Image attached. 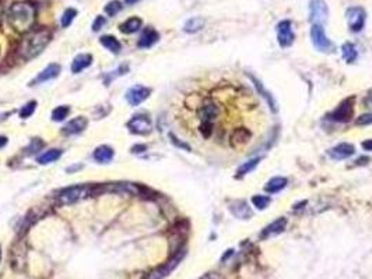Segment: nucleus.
<instances>
[{
	"instance_id": "obj_1",
	"label": "nucleus",
	"mask_w": 372,
	"mask_h": 279,
	"mask_svg": "<svg viewBox=\"0 0 372 279\" xmlns=\"http://www.w3.org/2000/svg\"><path fill=\"white\" fill-rule=\"evenodd\" d=\"M51 39L52 32L49 30H46V28H41V30H35L34 32H30L20 44L19 55L24 60L34 59L48 46V44L51 42Z\"/></svg>"
},
{
	"instance_id": "obj_2",
	"label": "nucleus",
	"mask_w": 372,
	"mask_h": 279,
	"mask_svg": "<svg viewBox=\"0 0 372 279\" xmlns=\"http://www.w3.org/2000/svg\"><path fill=\"white\" fill-rule=\"evenodd\" d=\"M35 21V9L30 3H14L9 10V23L16 31L28 32Z\"/></svg>"
},
{
	"instance_id": "obj_3",
	"label": "nucleus",
	"mask_w": 372,
	"mask_h": 279,
	"mask_svg": "<svg viewBox=\"0 0 372 279\" xmlns=\"http://www.w3.org/2000/svg\"><path fill=\"white\" fill-rule=\"evenodd\" d=\"M97 193V187L89 186V184H77V186L67 187L59 193L57 200L62 205H70L82 201L86 197Z\"/></svg>"
},
{
	"instance_id": "obj_4",
	"label": "nucleus",
	"mask_w": 372,
	"mask_h": 279,
	"mask_svg": "<svg viewBox=\"0 0 372 279\" xmlns=\"http://www.w3.org/2000/svg\"><path fill=\"white\" fill-rule=\"evenodd\" d=\"M354 102H355V97L347 98L341 102L340 105L337 106L330 115L329 119H332L333 122H339V123H347L353 119L354 115Z\"/></svg>"
},
{
	"instance_id": "obj_5",
	"label": "nucleus",
	"mask_w": 372,
	"mask_h": 279,
	"mask_svg": "<svg viewBox=\"0 0 372 279\" xmlns=\"http://www.w3.org/2000/svg\"><path fill=\"white\" fill-rule=\"evenodd\" d=\"M311 39H312V44L316 49L321 50L323 53H329V52H333L334 45L332 44V41L326 37L323 27L319 24L312 25V30H311Z\"/></svg>"
},
{
	"instance_id": "obj_6",
	"label": "nucleus",
	"mask_w": 372,
	"mask_h": 279,
	"mask_svg": "<svg viewBox=\"0 0 372 279\" xmlns=\"http://www.w3.org/2000/svg\"><path fill=\"white\" fill-rule=\"evenodd\" d=\"M183 255H185V250H179V253H178L175 257H172L168 262H165L163 264L161 267H158L157 269H154L152 272L148 273L145 279H164L167 278L168 275H170L175 268L178 267V264L181 262V260L183 258Z\"/></svg>"
},
{
	"instance_id": "obj_7",
	"label": "nucleus",
	"mask_w": 372,
	"mask_h": 279,
	"mask_svg": "<svg viewBox=\"0 0 372 279\" xmlns=\"http://www.w3.org/2000/svg\"><path fill=\"white\" fill-rule=\"evenodd\" d=\"M329 16L328 5L325 0H311L309 3V20L312 24L322 25Z\"/></svg>"
},
{
	"instance_id": "obj_8",
	"label": "nucleus",
	"mask_w": 372,
	"mask_h": 279,
	"mask_svg": "<svg viewBox=\"0 0 372 279\" xmlns=\"http://www.w3.org/2000/svg\"><path fill=\"white\" fill-rule=\"evenodd\" d=\"M347 16V21H348V27L353 32H359L364 25H365V20H366V13L362 7L354 6L350 7L346 13Z\"/></svg>"
},
{
	"instance_id": "obj_9",
	"label": "nucleus",
	"mask_w": 372,
	"mask_h": 279,
	"mask_svg": "<svg viewBox=\"0 0 372 279\" xmlns=\"http://www.w3.org/2000/svg\"><path fill=\"white\" fill-rule=\"evenodd\" d=\"M127 127L129 130L134 133V134H139V136H144V134H148L153 129L152 120L148 116H145L143 113L140 115H136L133 116L129 122H127Z\"/></svg>"
},
{
	"instance_id": "obj_10",
	"label": "nucleus",
	"mask_w": 372,
	"mask_h": 279,
	"mask_svg": "<svg viewBox=\"0 0 372 279\" xmlns=\"http://www.w3.org/2000/svg\"><path fill=\"white\" fill-rule=\"evenodd\" d=\"M27 264V246L24 240L14 243L12 248V265L16 271H23Z\"/></svg>"
},
{
	"instance_id": "obj_11",
	"label": "nucleus",
	"mask_w": 372,
	"mask_h": 279,
	"mask_svg": "<svg viewBox=\"0 0 372 279\" xmlns=\"http://www.w3.org/2000/svg\"><path fill=\"white\" fill-rule=\"evenodd\" d=\"M294 39H295V35H294V32H292L291 21L284 20L281 23H278L277 25L278 45H280L281 48H290L291 45L294 44Z\"/></svg>"
},
{
	"instance_id": "obj_12",
	"label": "nucleus",
	"mask_w": 372,
	"mask_h": 279,
	"mask_svg": "<svg viewBox=\"0 0 372 279\" xmlns=\"http://www.w3.org/2000/svg\"><path fill=\"white\" fill-rule=\"evenodd\" d=\"M150 92H152L150 88L143 87V85H134L127 89L126 101L132 106H137L150 97Z\"/></svg>"
},
{
	"instance_id": "obj_13",
	"label": "nucleus",
	"mask_w": 372,
	"mask_h": 279,
	"mask_svg": "<svg viewBox=\"0 0 372 279\" xmlns=\"http://www.w3.org/2000/svg\"><path fill=\"white\" fill-rule=\"evenodd\" d=\"M354 152H355L354 145L348 143H341L328 151L329 156H330L332 159H334V161H343V159H347V158H350L351 155H354Z\"/></svg>"
},
{
	"instance_id": "obj_14",
	"label": "nucleus",
	"mask_w": 372,
	"mask_h": 279,
	"mask_svg": "<svg viewBox=\"0 0 372 279\" xmlns=\"http://www.w3.org/2000/svg\"><path fill=\"white\" fill-rule=\"evenodd\" d=\"M285 226H287V219L283 217L278 218V219H276L274 222H271L270 225H267L265 229L262 230L260 239H262V240H266V239H270L273 236L280 235V233L285 229Z\"/></svg>"
},
{
	"instance_id": "obj_15",
	"label": "nucleus",
	"mask_w": 372,
	"mask_h": 279,
	"mask_svg": "<svg viewBox=\"0 0 372 279\" xmlns=\"http://www.w3.org/2000/svg\"><path fill=\"white\" fill-rule=\"evenodd\" d=\"M89 126V120L84 116H79V118H75L70 120L69 123L66 124L63 127V133L67 134V136H71V134H79L82 131L86 130V127Z\"/></svg>"
},
{
	"instance_id": "obj_16",
	"label": "nucleus",
	"mask_w": 372,
	"mask_h": 279,
	"mask_svg": "<svg viewBox=\"0 0 372 279\" xmlns=\"http://www.w3.org/2000/svg\"><path fill=\"white\" fill-rule=\"evenodd\" d=\"M60 73V66L59 64H49L48 67L42 70L41 73L38 74V77L35 78L34 81H31V84L30 85H37V84H42L45 81H49V80H53V78H56L57 75Z\"/></svg>"
},
{
	"instance_id": "obj_17",
	"label": "nucleus",
	"mask_w": 372,
	"mask_h": 279,
	"mask_svg": "<svg viewBox=\"0 0 372 279\" xmlns=\"http://www.w3.org/2000/svg\"><path fill=\"white\" fill-rule=\"evenodd\" d=\"M230 211L233 212L234 217L240 218V219H251L252 217V211L244 200L234 201L233 204L230 205Z\"/></svg>"
},
{
	"instance_id": "obj_18",
	"label": "nucleus",
	"mask_w": 372,
	"mask_h": 279,
	"mask_svg": "<svg viewBox=\"0 0 372 279\" xmlns=\"http://www.w3.org/2000/svg\"><path fill=\"white\" fill-rule=\"evenodd\" d=\"M158 39H160V34L154 28H152V27H147L144 31H143V34H141L137 45H139V48H141V49H147V48H152L156 42H158Z\"/></svg>"
},
{
	"instance_id": "obj_19",
	"label": "nucleus",
	"mask_w": 372,
	"mask_h": 279,
	"mask_svg": "<svg viewBox=\"0 0 372 279\" xmlns=\"http://www.w3.org/2000/svg\"><path fill=\"white\" fill-rule=\"evenodd\" d=\"M93 63V56L89 55V53H82V55H77L75 57V60L71 63V71L75 74H79L82 73L83 70H86L87 67L91 66Z\"/></svg>"
},
{
	"instance_id": "obj_20",
	"label": "nucleus",
	"mask_w": 372,
	"mask_h": 279,
	"mask_svg": "<svg viewBox=\"0 0 372 279\" xmlns=\"http://www.w3.org/2000/svg\"><path fill=\"white\" fill-rule=\"evenodd\" d=\"M251 77V80H252V82L255 84V87H256V89H258V92L266 100V102L269 104V106L271 108V111L273 112H277V104H276V101H274V98H273V95H271L267 89H266L265 87H263V84L260 82V81L256 78V77H253V75H249Z\"/></svg>"
},
{
	"instance_id": "obj_21",
	"label": "nucleus",
	"mask_w": 372,
	"mask_h": 279,
	"mask_svg": "<svg viewBox=\"0 0 372 279\" xmlns=\"http://www.w3.org/2000/svg\"><path fill=\"white\" fill-rule=\"evenodd\" d=\"M114 149L108 145H101L94 151V159L98 163H108V162L112 161L114 158Z\"/></svg>"
},
{
	"instance_id": "obj_22",
	"label": "nucleus",
	"mask_w": 372,
	"mask_h": 279,
	"mask_svg": "<svg viewBox=\"0 0 372 279\" xmlns=\"http://www.w3.org/2000/svg\"><path fill=\"white\" fill-rule=\"evenodd\" d=\"M141 25H143L141 19H139V17H130L123 24L119 25V30L123 34H134V32H137L141 28Z\"/></svg>"
},
{
	"instance_id": "obj_23",
	"label": "nucleus",
	"mask_w": 372,
	"mask_h": 279,
	"mask_svg": "<svg viewBox=\"0 0 372 279\" xmlns=\"http://www.w3.org/2000/svg\"><path fill=\"white\" fill-rule=\"evenodd\" d=\"M204 24H206V21L202 17H192V19H189L185 23L183 31L186 34H196V32L202 31Z\"/></svg>"
},
{
	"instance_id": "obj_24",
	"label": "nucleus",
	"mask_w": 372,
	"mask_h": 279,
	"mask_svg": "<svg viewBox=\"0 0 372 279\" xmlns=\"http://www.w3.org/2000/svg\"><path fill=\"white\" fill-rule=\"evenodd\" d=\"M285 186H287V179L285 177H273V179L267 181L265 190L267 193H270V194H274V193L281 192Z\"/></svg>"
},
{
	"instance_id": "obj_25",
	"label": "nucleus",
	"mask_w": 372,
	"mask_h": 279,
	"mask_svg": "<svg viewBox=\"0 0 372 279\" xmlns=\"http://www.w3.org/2000/svg\"><path fill=\"white\" fill-rule=\"evenodd\" d=\"M62 155V149H49V151H45L42 155H39L37 158V162L41 165H48L51 162L57 161Z\"/></svg>"
},
{
	"instance_id": "obj_26",
	"label": "nucleus",
	"mask_w": 372,
	"mask_h": 279,
	"mask_svg": "<svg viewBox=\"0 0 372 279\" xmlns=\"http://www.w3.org/2000/svg\"><path fill=\"white\" fill-rule=\"evenodd\" d=\"M100 42H101L104 48H107L108 50H111L114 53H119V50L122 49V45H120L119 41L115 37H112V35H104L100 39Z\"/></svg>"
},
{
	"instance_id": "obj_27",
	"label": "nucleus",
	"mask_w": 372,
	"mask_h": 279,
	"mask_svg": "<svg viewBox=\"0 0 372 279\" xmlns=\"http://www.w3.org/2000/svg\"><path fill=\"white\" fill-rule=\"evenodd\" d=\"M341 53H343V57H344V60L347 63H353L357 59V56H358V52L355 49V46L353 44H350V42H347V44L341 46Z\"/></svg>"
},
{
	"instance_id": "obj_28",
	"label": "nucleus",
	"mask_w": 372,
	"mask_h": 279,
	"mask_svg": "<svg viewBox=\"0 0 372 279\" xmlns=\"http://www.w3.org/2000/svg\"><path fill=\"white\" fill-rule=\"evenodd\" d=\"M259 162H260V158H253V159H249L248 162H245V163L237 170V177H242V176H245V174H248L249 172H252L253 169L258 166Z\"/></svg>"
},
{
	"instance_id": "obj_29",
	"label": "nucleus",
	"mask_w": 372,
	"mask_h": 279,
	"mask_svg": "<svg viewBox=\"0 0 372 279\" xmlns=\"http://www.w3.org/2000/svg\"><path fill=\"white\" fill-rule=\"evenodd\" d=\"M45 147V143L41 140V138H32L30 144L27 145L26 148V154L27 155H34V154H37L39 152L41 149Z\"/></svg>"
},
{
	"instance_id": "obj_30",
	"label": "nucleus",
	"mask_w": 372,
	"mask_h": 279,
	"mask_svg": "<svg viewBox=\"0 0 372 279\" xmlns=\"http://www.w3.org/2000/svg\"><path fill=\"white\" fill-rule=\"evenodd\" d=\"M69 112V106H57L56 109H53V112H52V120L53 122H62V120L67 118Z\"/></svg>"
},
{
	"instance_id": "obj_31",
	"label": "nucleus",
	"mask_w": 372,
	"mask_h": 279,
	"mask_svg": "<svg viewBox=\"0 0 372 279\" xmlns=\"http://www.w3.org/2000/svg\"><path fill=\"white\" fill-rule=\"evenodd\" d=\"M271 203L270 197L267 196H253L252 197V204L258 208V210H266L269 204Z\"/></svg>"
},
{
	"instance_id": "obj_32",
	"label": "nucleus",
	"mask_w": 372,
	"mask_h": 279,
	"mask_svg": "<svg viewBox=\"0 0 372 279\" xmlns=\"http://www.w3.org/2000/svg\"><path fill=\"white\" fill-rule=\"evenodd\" d=\"M35 109H37V101H30L20 109V118L28 119L35 112Z\"/></svg>"
},
{
	"instance_id": "obj_33",
	"label": "nucleus",
	"mask_w": 372,
	"mask_h": 279,
	"mask_svg": "<svg viewBox=\"0 0 372 279\" xmlns=\"http://www.w3.org/2000/svg\"><path fill=\"white\" fill-rule=\"evenodd\" d=\"M120 10H122V3H120L119 0H112V2H109L107 6H105V13H107L108 16H111V17H115Z\"/></svg>"
},
{
	"instance_id": "obj_34",
	"label": "nucleus",
	"mask_w": 372,
	"mask_h": 279,
	"mask_svg": "<svg viewBox=\"0 0 372 279\" xmlns=\"http://www.w3.org/2000/svg\"><path fill=\"white\" fill-rule=\"evenodd\" d=\"M76 16L77 10H75V9H66V12L63 13V17H62V27H63V28H67V27L73 23V20H75Z\"/></svg>"
},
{
	"instance_id": "obj_35",
	"label": "nucleus",
	"mask_w": 372,
	"mask_h": 279,
	"mask_svg": "<svg viewBox=\"0 0 372 279\" xmlns=\"http://www.w3.org/2000/svg\"><path fill=\"white\" fill-rule=\"evenodd\" d=\"M170 138H171V141H172V144H174L175 147H178V148L185 149V151H190L189 144H186V143H183V141H181V140H179V138H178L175 134L170 133Z\"/></svg>"
},
{
	"instance_id": "obj_36",
	"label": "nucleus",
	"mask_w": 372,
	"mask_h": 279,
	"mask_svg": "<svg viewBox=\"0 0 372 279\" xmlns=\"http://www.w3.org/2000/svg\"><path fill=\"white\" fill-rule=\"evenodd\" d=\"M105 24H107V20H105V17H102V16H98V17L95 19L94 24H93V31H94V32L100 31V30H101L102 27H104Z\"/></svg>"
},
{
	"instance_id": "obj_37",
	"label": "nucleus",
	"mask_w": 372,
	"mask_h": 279,
	"mask_svg": "<svg viewBox=\"0 0 372 279\" xmlns=\"http://www.w3.org/2000/svg\"><path fill=\"white\" fill-rule=\"evenodd\" d=\"M357 124L358 126H366V124H372V113H366L357 119Z\"/></svg>"
},
{
	"instance_id": "obj_38",
	"label": "nucleus",
	"mask_w": 372,
	"mask_h": 279,
	"mask_svg": "<svg viewBox=\"0 0 372 279\" xmlns=\"http://www.w3.org/2000/svg\"><path fill=\"white\" fill-rule=\"evenodd\" d=\"M200 279H224L221 275H218V273H215V272H208L206 273L204 276H202Z\"/></svg>"
},
{
	"instance_id": "obj_39",
	"label": "nucleus",
	"mask_w": 372,
	"mask_h": 279,
	"mask_svg": "<svg viewBox=\"0 0 372 279\" xmlns=\"http://www.w3.org/2000/svg\"><path fill=\"white\" fill-rule=\"evenodd\" d=\"M147 149V147L145 145H143V144H140V145H134L132 148V152H136V154H140V152H143V151H145Z\"/></svg>"
},
{
	"instance_id": "obj_40",
	"label": "nucleus",
	"mask_w": 372,
	"mask_h": 279,
	"mask_svg": "<svg viewBox=\"0 0 372 279\" xmlns=\"http://www.w3.org/2000/svg\"><path fill=\"white\" fill-rule=\"evenodd\" d=\"M362 148L365 149V151H372V140H365L362 143Z\"/></svg>"
},
{
	"instance_id": "obj_41",
	"label": "nucleus",
	"mask_w": 372,
	"mask_h": 279,
	"mask_svg": "<svg viewBox=\"0 0 372 279\" xmlns=\"http://www.w3.org/2000/svg\"><path fill=\"white\" fill-rule=\"evenodd\" d=\"M6 144H7V137L0 136V148H3Z\"/></svg>"
},
{
	"instance_id": "obj_42",
	"label": "nucleus",
	"mask_w": 372,
	"mask_h": 279,
	"mask_svg": "<svg viewBox=\"0 0 372 279\" xmlns=\"http://www.w3.org/2000/svg\"><path fill=\"white\" fill-rule=\"evenodd\" d=\"M6 116H10V113H9V112H6V113H2V115H0V122H3V120H6Z\"/></svg>"
},
{
	"instance_id": "obj_43",
	"label": "nucleus",
	"mask_w": 372,
	"mask_h": 279,
	"mask_svg": "<svg viewBox=\"0 0 372 279\" xmlns=\"http://www.w3.org/2000/svg\"><path fill=\"white\" fill-rule=\"evenodd\" d=\"M126 2V5H134V3H137L139 0H125Z\"/></svg>"
},
{
	"instance_id": "obj_44",
	"label": "nucleus",
	"mask_w": 372,
	"mask_h": 279,
	"mask_svg": "<svg viewBox=\"0 0 372 279\" xmlns=\"http://www.w3.org/2000/svg\"><path fill=\"white\" fill-rule=\"evenodd\" d=\"M0 258H2V250H0Z\"/></svg>"
}]
</instances>
